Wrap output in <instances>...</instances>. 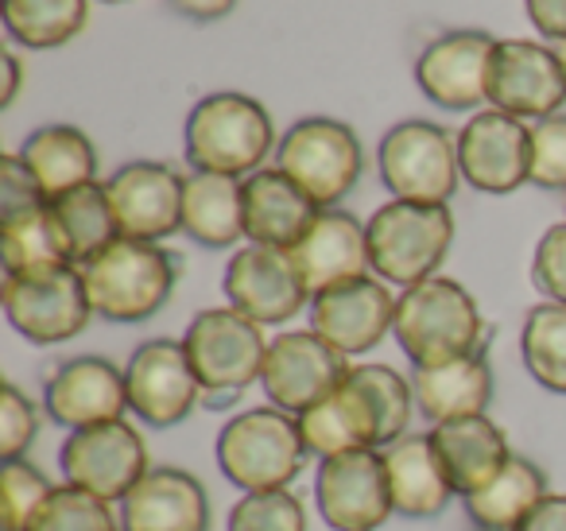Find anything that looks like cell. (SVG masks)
<instances>
[{
    "label": "cell",
    "mask_w": 566,
    "mask_h": 531,
    "mask_svg": "<svg viewBox=\"0 0 566 531\" xmlns=\"http://www.w3.org/2000/svg\"><path fill=\"white\" fill-rule=\"evenodd\" d=\"M280 148L275 121L264 102L237 90H218L195 102L182 125V156L190 171L229 175V179H249Z\"/></svg>",
    "instance_id": "obj_1"
},
{
    "label": "cell",
    "mask_w": 566,
    "mask_h": 531,
    "mask_svg": "<svg viewBox=\"0 0 566 531\" xmlns=\"http://www.w3.org/2000/svg\"><path fill=\"white\" fill-rule=\"evenodd\" d=\"M392 337L411 368H431L465 353L489 350V326L478 299L450 275H431L396 299Z\"/></svg>",
    "instance_id": "obj_2"
},
{
    "label": "cell",
    "mask_w": 566,
    "mask_h": 531,
    "mask_svg": "<svg viewBox=\"0 0 566 531\" xmlns=\"http://www.w3.org/2000/svg\"><path fill=\"white\" fill-rule=\"evenodd\" d=\"M97 319L136 326L156 319L179 283V257L156 241L120 237L78 268Z\"/></svg>",
    "instance_id": "obj_3"
},
{
    "label": "cell",
    "mask_w": 566,
    "mask_h": 531,
    "mask_svg": "<svg viewBox=\"0 0 566 531\" xmlns=\"http://www.w3.org/2000/svg\"><path fill=\"white\" fill-rule=\"evenodd\" d=\"M213 458L229 485L241 492L292 489L307 466V442L300 435V419L272 404L237 412L218 430Z\"/></svg>",
    "instance_id": "obj_4"
},
{
    "label": "cell",
    "mask_w": 566,
    "mask_h": 531,
    "mask_svg": "<svg viewBox=\"0 0 566 531\" xmlns=\"http://www.w3.org/2000/svg\"><path fill=\"white\" fill-rule=\"evenodd\" d=\"M190 357L206 407H229L260 384L268 357L264 326L244 319L233 306H206L190 319L187 334L179 337Z\"/></svg>",
    "instance_id": "obj_5"
},
{
    "label": "cell",
    "mask_w": 566,
    "mask_h": 531,
    "mask_svg": "<svg viewBox=\"0 0 566 531\" xmlns=\"http://www.w3.org/2000/svg\"><path fill=\"white\" fill-rule=\"evenodd\" d=\"M365 233H369L373 275H380L388 288L408 291L439 275V268L447 264L454 244V214L450 206L388 198L365 221Z\"/></svg>",
    "instance_id": "obj_6"
},
{
    "label": "cell",
    "mask_w": 566,
    "mask_h": 531,
    "mask_svg": "<svg viewBox=\"0 0 566 531\" xmlns=\"http://www.w3.org/2000/svg\"><path fill=\"white\" fill-rule=\"evenodd\" d=\"M280 167L318 210H334L354 195L365 171L361 136L338 117H303L280 136Z\"/></svg>",
    "instance_id": "obj_7"
},
{
    "label": "cell",
    "mask_w": 566,
    "mask_h": 531,
    "mask_svg": "<svg viewBox=\"0 0 566 531\" xmlns=\"http://www.w3.org/2000/svg\"><path fill=\"white\" fill-rule=\"evenodd\" d=\"M377 175L400 202L450 206L462 183L458 136L434 121L411 117L392 125L377 144Z\"/></svg>",
    "instance_id": "obj_8"
},
{
    "label": "cell",
    "mask_w": 566,
    "mask_h": 531,
    "mask_svg": "<svg viewBox=\"0 0 566 531\" xmlns=\"http://www.w3.org/2000/svg\"><path fill=\"white\" fill-rule=\"evenodd\" d=\"M0 306L9 326L32 345H66L86 334V326L97 319L74 264L35 275H4Z\"/></svg>",
    "instance_id": "obj_9"
},
{
    "label": "cell",
    "mask_w": 566,
    "mask_h": 531,
    "mask_svg": "<svg viewBox=\"0 0 566 531\" xmlns=\"http://www.w3.org/2000/svg\"><path fill=\"white\" fill-rule=\"evenodd\" d=\"M59 469H63L66 485L120 504L151 469V458L140 430L128 419H113L86 430H71L59 450Z\"/></svg>",
    "instance_id": "obj_10"
},
{
    "label": "cell",
    "mask_w": 566,
    "mask_h": 531,
    "mask_svg": "<svg viewBox=\"0 0 566 531\" xmlns=\"http://www.w3.org/2000/svg\"><path fill=\"white\" fill-rule=\"evenodd\" d=\"M349 357H342L331 342L315 334V330H280L268 342L264 373H260V388H264L268 404L280 412L303 415L315 404H323L334 388H342L349 376Z\"/></svg>",
    "instance_id": "obj_11"
},
{
    "label": "cell",
    "mask_w": 566,
    "mask_h": 531,
    "mask_svg": "<svg viewBox=\"0 0 566 531\" xmlns=\"http://www.w3.org/2000/svg\"><path fill=\"white\" fill-rule=\"evenodd\" d=\"M221 291H226V303L233 311H241L244 319L260 322V326H287L303 311H311V291L287 249L244 241L229 257Z\"/></svg>",
    "instance_id": "obj_12"
},
{
    "label": "cell",
    "mask_w": 566,
    "mask_h": 531,
    "mask_svg": "<svg viewBox=\"0 0 566 531\" xmlns=\"http://www.w3.org/2000/svg\"><path fill=\"white\" fill-rule=\"evenodd\" d=\"M458 167L462 183L478 195H516L532 183V125L501 110H481L458 128Z\"/></svg>",
    "instance_id": "obj_13"
},
{
    "label": "cell",
    "mask_w": 566,
    "mask_h": 531,
    "mask_svg": "<svg viewBox=\"0 0 566 531\" xmlns=\"http://www.w3.org/2000/svg\"><path fill=\"white\" fill-rule=\"evenodd\" d=\"M125 381L128 415H136L144 427L171 430L202 404V384L190 368L182 342L175 337H151V342L136 345L125 365Z\"/></svg>",
    "instance_id": "obj_14"
},
{
    "label": "cell",
    "mask_w": 566,
    "mask_h": 531,
    "mask_svg": "<svg viewBox=\"0 0 566 531\" xmlns=\"http://www.w3.org/2000/svg\"><path fill=\"white\" fill-rule=\"evenodd\" d=\"M489 105L527 125L563 113L566 74L558 51L539 40H496L489 63Z\"/></svg>",
    "instance_id": "obj_15"
},
{
    "label": "cell",
    "mask_w": 566,
    "mask_h": 531,
    "mask_svg": "<svg viewBox=\"0 0 566 531\" xmlns=\"http://www.w3.org/2000/svg\"><path fill=\"white\" fill-rule=\"evenodd\" d=\"M315 508L331 531H380L396 516L380 450H349L315 469Z\"/></svg>",
    "instance_id": "obj_16"
},
{
    "label": "cell",
    "mask_w": 566,
    "mask_h": 531,
    "mask_svg": "<svg viewBox=\"0 0 566 531\" xmlns=\"http://www.w3.org/2000/svg\"><path fill=\"white\" fill-rule=\"evenodd\" d=\"M496 40L489 32H442L419 51L416 86L431 105L447 113H481L489 110V63Z\"/></svg>",
    "instance_id": "obj_17"
},
{
    "label": "cell",
    "mask_w": 566,
    "mask_h": 531,
    "mask_svg": "<svg viewBox=\"0 0 566 531\" xmlns=\"http://www.w3.org/2000/svg\"><path fill=\"white\" fill-rule=\"evenodd\" d=\"M182 187L187 175L159 159H133L105 179V195L117 214L120 237L156 241L182 233Z\"/></svg>",
    "instance_id": "obj_18"
},
{
    "label": "cell",
    "mask_w": 566,
    "mask_h": 531,
    "mask_svg": "<svg viewBox=\"0 0 566 531\" xmlns=\"http://www.w3.org/2000/svg\"><path fill=\"white\" fill-rule=\"evenodd\" d=\"M396 291L380 275L338 283L331 291H318L311 299V330L323 342H331L342 357H365L377 350L396 326Z\"/></svg>",
    "instance_id": "obj_19"
},
{
    "label": "cell",
    "mask_w": 566,
    "mask_h": 531,
    "mask_svg": "<svg viewBox=\"0 0 566 531\" xmlns=\"http://www.w3.org/2000/svg\"><path fill=\"white\" fill-rule=\"evenodd\" d=\"M43 412L51 423L71 430H86L97 423L128 419V381L125 368L109 357H66L43 381Z\"/></svg>",
    "instance_id": "obj_20"
},
{
    "label": "cell",
    "mask_w": 566,
    "mask_h": 531,
    "mask_svg": "<svg viewBox=\"0 0 566 531\" xmlns=\"http://www.w3.org/2000/svg\"><path fill=\"white\" fill-rule=\"evenodd\" d=\"M117 512L120 531H210L206 485L179 466H151Z\"/></svg>",
    "instance_id": "obj_21"
},
{
    "label": "cell",
    "mask_w": 566,
    "mask_h": 531,
    "mask_svg": "<svg viewBox=\"0 0 566 531\" xmlns=\"http://www.w3.org/2000/svg\"><path fill=\"white\" fill-rule=\"evenodd\" d=\"M292 260L300 268L303 283H307L311 299L318 291H331L338 283L361 280L373 272L369 264V233L357 214L342 210H318L315 226L303 233V241L292 249Z\"/></svg>",
    "instance_id": "obj_22"
},
{
    "label": "cell",
    "mask_w": 566,
    "mask_h": 531,
    "mask_svg": "<svg viewBox=\"0 0 566 531\" xmlns=\"http://www.w3.org/2000/svg\"><path fill=\"white\" fill-rule=\"evenodd\" d=\"M241 210H244V241L287 249L303 241L318 218V206L295 187L280 167H260L256 175L241 179Z\"/></svg>",
    "instance_id": "obj_23"
},
{
    "label": "cell",
    "mask_w": 566,
    "mask_h": 531,
    "mask_svg": "<svg viewBox=\"0 0 566 531\" xmlns=\"http://www.w3.org/2000/svg\"><path fill=\"white\" fill-rule=\"evenodd\" d=\"M300 419V435L307 442L311 458H338L349 450H380L385 446V430H380V415L373 407L369 392L361 388V381L349 368L346 384L334 388L323 404H315L311 412L295 415Z\"/></svg>",
    "instance_id": "obj_24"
},
{
    "label": "cell",
    "mask_w": 566,
    "mask_h": 531,
    "mask_svg": "<svg viewBox=\"0 0 566 531\" xmlns=\"http://www.w3.org/2000/svg\"><path fill=\"white\" fill-rule=\"evenodd\" d=\"M427 435H431L434 454H439L442 469H447L458 497H470V492L485 489L512 458L509 430H504L493 415L434 423Z\"/></svg>",
    "instance_id": "obj_25"
},
{
    "label": "cell",
    "mask_w": 566,
    "mask_h": 531,
    "mask_svg": "<svg viewBox=\"0 0 566 531\" xmlns=\"http://www.w3.org/2000/svg\"><path fill=\"white\" fill-rule=\"evenodd\" d=\"M380 458H385L392 508L403 520H434L458 497L439 454H434L431 435H416L411 430V435L380 446Z\"/></svg>",
    "instance_id": "obj_26"
},
{
    "label": "cell",
    "mask_w": 566,
    "mask_h": 531,
    "mask_svg": "<svg viewBox=\"0 0 566 531\" xmlns=\"http://www.w3.org/2000/svg\"><path fill=\"white\" fill-rule=\"evenodd\" d=\"M411 388H416L419 415L431 419V427L450 419H470V415H489V404L496 396L489 350L465 353V357L442 361L431 368H411Z\"/></svg>",
    "instance_id": "obj_27"
},
{
    "label": "cell",
    "mask_w": 566,
    "mask_h": 531,
    "mask_svg": "<svg viewBox=\"0 0 566 531\" xmlns=\"http://www.w3.org/2000/svg\"><path fill=\"white\" fill-rule=\"evenodd\" d=\"M20 159L28 164V171L35 175L43 198L55 202V198L71 195V190L86 187V183H102V156H97L94 140L82 133L78 125H43L20 148Z\"/></svg>",
    "instance_id": "obj_28"
},
{
    "label": "cell",
    "mask_w": 566,
    "mask_h": 531,
    "mask_svg": "<svg viewBox=\"0 0 566 531\" xmlns=\"http://www.w3.org/2000/svg\"><path fill=\"white\" fill-rule=\"evenodd\" d=\"M182 233L202 249H233L244 241L241 179L190 171L182 187Z\"/></svg>",
    "instance_id": "obj_29"
},
{
    "label": "cell",
    "mask_w": 566,
    "mask_h": 531,
    "mask_svg": "<svg viewBox=\"0 0 566 531\" xmlns=\"http://www.w3.org/2000/svg\"><path fill=\"white\" fill-rule=\"evenodd\" d=\"M547 473L539 461L512 454L509 466L485 485V489L462 497V508L470 516L473 528H493V531H516L527 520L535 504L547 497Z\"/></svg>",
    "instance_id": "obj_30"
},
{
    "label": "cell",
    "mask_w": 566,
    "mask_h": 531,
    "mask_svg": "<svg viewBox=\"0 0 566 531\" xmlns=\"http://www.w3.org/2000/svg\"><path fill=\"white\" fill-rule=\"evenodd\" d=\"M0 264L4 275H35L71 264L66 237L51 214V202L17 218H0Z\"/></svg>",
    "instance_id": "obj_31"
},
{
    "label": "cell",
    "mask_w": 566,
    "mask_h": 531,
    "mask_svg": "<svg viewBox=\"0 0 566 531\" xmlns=\"http://www.w3.org/2000/svg\"><path fill=\"white\" fill-rule=\"evenodd\" d=\"M51 214H55L59 229H63L74 268H82L97 252L109 249L113 241H120V226L109 206V195H105V183H86V187L71 190V195L55 198Z\"/></svg>",
    "instance_id": "obj_32"
},
{
    "label": "cell",
    "mask_w": 566,
    "mask_h": 531,
    "mask_svg": "<svg viewBox=\"0 0 566 531\" xmlns=\"http://www.w3.org/2000/svg\"><path fill=\"white\" fill-rule=\"evenodd\" d=\"M4 32L28 51H55L90 24V0H4Z\"/></svg>",
    "instance_id": "obj_33"
},
{
    "label": "cell",
    "mask_w": 566,
    "mask_h": 531,
    "mask_svg": "<svg viewBox=\"0 0 566 531\" xmlns=\"http://www.w3.org/2000/svg\"><path fill=\"white\" fill-rule=\"evenodd\" d=\"M520 357L543 392L566 396V306L535 303L520 326Z\"/></svg>",
    "instance_id": "obj_34"
},
{
    "label": "cell",
    "mask_w": 566,
    "mask_h": 531,
    "mask_svg": "<svg viewBox=\"0 0 566 531\" xmlns=\"http://www.w3.org/2000/svg\"><path fill=\"white\" fill-rule=\"evenodd\" d=\"M28 531H120V512L109 500L74 485H55Z\"/></svg>",
    "instance_id": "obj_35"
},
{
    "label": "cell",
    "mask_w": 566,
    "mask_h": 531,
    "mask_svg": "<svg viewBox=\"0 0 566 531\" xmlns=\"http://www.w3.org/2000/svg\"><path fill=\"white\" fill-rule=\"evenodd\" d=\"M354 376L361 381V388L369 392L373 407H377L380 430H385V446L403 435H411V419L419 415L411 376L396 373L392 365H380V361H373V365H354Z\"/></svg>",
    "instance_id": "obj_36"
},
{
    "label": "cell",
    "mask_w": 566,
    "mask_h": 531,
    "mask_svg": "<svg viewBox=\"0 0 566 531\" xmlns=\"http://www.w3.org/2000/svg\"><path fill=\"white\" fill-rule=\"evenodd\" d=\"M226 531H307V504L292 489L241 492L226 516Z\"/></svg>",
    "instance_id": "obj_37"
},
{
    "label": "cell",
    "mask_w": 566,
    "mask_h": 531,
    "mask_svg": "<svg viewBox=\"0 0 566 531\" xmlns=\"http://www.w3.org/2000/svg\"><path fill=\"white\" fill-rule=\"evenodd\" d=\"M51 477L28 458L4 461L0 466V512H4V531H28L40 516L43 500L51 497Z\"/></svg>",
    "instance_id": "obj_38"
},
{
    "label": "cell",
    "mask_w": 566,
    "mask_h": 531,
    "mask_svg": "<svg viewBox=\"0 0 566 531\" xmlns=\"http://www.w3.org/2000/svg\"><path fill=\"white\" fill-rule=\"evenodd\" d=\"M40 404L17 381L0 384V461H20L40 435Z\"/></svg>",
    "instance_id": "obj_39"
},
{
    "label": "cell",
    "mask_w": 566,
    "mask_h": 531,
    "mask_svg": "<svg viewBox=\"0 0 566 531\" xmlns=\"http://www.w3.org/2000/svg\"><path fill=\"white\" fill-rule=\"evenodd\" d=\"M532 187L566 195V113L532 125Z\"/></svg>",
    "instance_id": "obj_40"
},
{
    "label": "cell",
    "mask_w": 566,
    "mask_h": 531,
    "mask_svg": "<svg viewBox=\"0 0 566 531\" xmlns=\"http://www.w3.org/2000/svg\"><path fill=\"white\" fill-rule=\"evenodd\" d=\"M532 283L547 303L566 306V218L543 229L532 252Z\"/></svg>",
    "instance_id": "obj_41"
},
{
    "label": "cell",
    "mask_w": 566,
    "mask_h": 531,
    "mask_svg": "<svg viewBox=\"0 0 566 531\" xmlns=\"http://www.w3.org/2000/svg\"><path fill=\"white\" fill-rule=\"evenodd\" d=\"M40 183L28 171V164L20 159V152H4L0 156V218H17V214H28L35 206H43Z\"/></svg>",
    "instance_id": "obj_42"
},
{
    "label": "cell",
    "mask_w": 566,
    "mask_h": 531,
    "mask_svg": "<svg viewBox=\"0 0 566 531\" xmlns=\"http://www.w3.org/2000/svg\"><path fill=\"white\" fill-rule=\"evenodd\" d=\"M524 12L543 43H566V0H524Z\"/></svg>",
    "instance_id": "obj_43"
},
{
    "label": "cell",
    "mask_w": 566,
    "mask_h": 531,
    "mask_svg": "<svg viewBox=\"0 0 566 531\" xmlns=\"http://www.w3.org/2000/svg\"><path fill=\"white\" fill-rule=\"evenodd\" d=\"M516 531H566V492H547Z\"/></svg>",
    "instance_id": "obj_44"
},
{
    "label": "cell",
    "mask_w": 566,
    "mask_h": 531,
    "mask_svg": "<svg viewBox=\"0 0 566 531\" xmlns=\"http://www.w3.org/2000/svg\"><path fill=\"white\" fill-rule=\"evenodd\" d=\"M182 20H195V24H218L229 12L237 9V0H167Z\"/></svg>",
    "instance_id": "obj_45"
},
{
    "label": "cell",
    "mask_w": 566,
    "mask_h": 531,
    "mask_svg": "<svg viewBox=\"0 0 566 531\" xmlns=\"http://www.w3.org/2000/svg\"><path fill=\"white\" fill-rule=\"evenodd\" d=\"M0 63H4V86H0V105H4V110H12V105H17V97H20V86H24V63H20V55L12 48H4Z\"/></svg>",
    "instance_id": "obj_46"
},
{
    "label": "cell",
    "mask_w": 566,
    "mask_h": 531,
    "mask_svg": "<svg viewBox=\"0 0 566 531\" xmlns=\"http://www.w3.org/2000/svg\"><path fill=\"white\" fill-rule=\"evenodd\" d=\"M555 51H558V63H563V74H566V43H558Z\"/></svg>",
    "instance_id": "obj_47"
},
{
    "label": "cell",
    "mask_w": 566,
    "mask_h": 531,
    "mask_svg": "<svg viewBox=\"0 0 566 531\" xmlns=\"http://www.w3.org/2000/svg\"><path fill=\"white\" fill-rule=\"evenodd\" d=\"M102 4H128V0H102Z\"/></svg>",
    "instance_id": "obj_48"
},
{
    "label": "cell",
    "mask_w": 566,
    "mask_h": 531,
    "mask_svg": "<svg viewBox=\"0 0 566 531\" xmlns=\"http://www.w3.org/2000/svg\"><path fill=\"white\" fill-rule=\"evenodd\" d=\"M470 531H493V528H470Z\"/></svg>",
    "instance_id": "obj_49"
}]
</instances>
